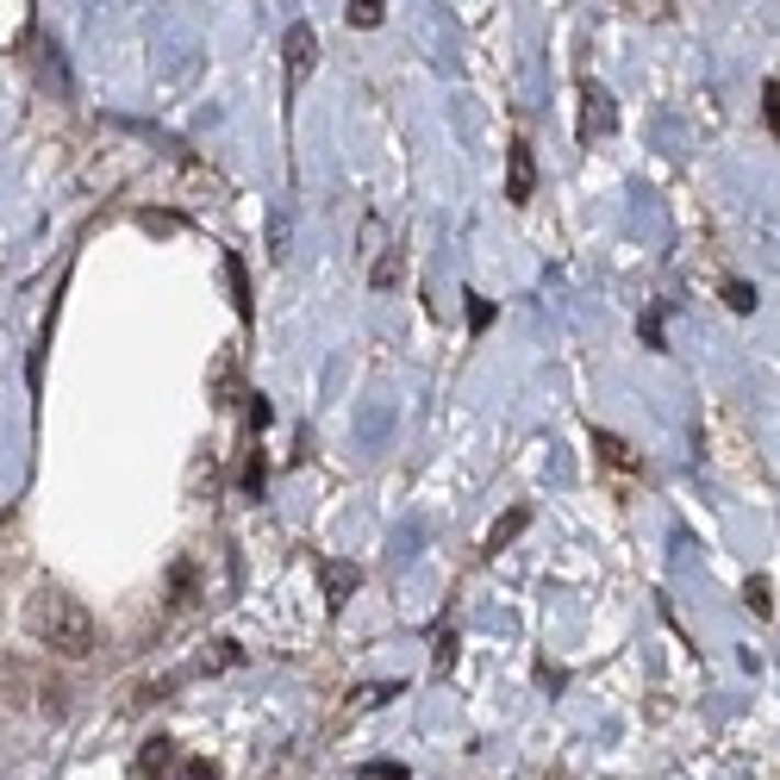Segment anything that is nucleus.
Instances as JSON below:
<instances>
[{"mask_svg":"<svg viewBox=\"0 0 780 780\" xmlns=\"http://www.w3.org/2000/svg\"><path fill=\"white\" fill-rule=\"evenodd\" d=\"M20 624H25V637L38 649H51V656H69V662H81V656H94V619H88V605L81 600H69L63 587H51V581H38L32 593H25V612H20Z\"/></svg>","mask_w":780,"mask_h":780,"instance_id":"obj_1","label":"nucleus"},{"mask_svg":"<svg viewBox=\"0 0 780 780\" xmlns=\"http://www.w3.org/2000/svg\"><path fill=\"white\" fill-rule=\"evenodd\" d=\"M537 194V163H531V144L525 137H512V156H506V200L512 207H531Z\"/></svg>","mask_w":780,"mask_h":780,"instance_id":"obj_2","label":"nucleus"},{"mask_svg":"<svg viewBox=\"0 0 780 780\" xmlns=\"http://www.w3.org/2000/svg\"><path fill=\"white\" fill-rule=\"evenodd\" d=\"M593 456H600L605 468H619V475H637V449L624 444V437H612V431H593Z\"/></svg>","mask_w":780,"mask_h":780,"instance_id":"obj_3","label":"nucleus"},{"mask_svg":"<svg viewBox=\"0 0 780 780\" xmlns=\"http://www.w3.org/2000/svg\"><path fill=\"white\" fill-rule=\"evenodd\" d=\"M587 100V113H581V144H593L600 132H612V100L600 94V88H581Z\"/></svg>","mask_w":780,"mask_h":780,"instance_id":"obj_4","label":"nucleus"},{"mask_svg":"<svg viewBox=\"0 0 780 780\" xmlns=\"http://www.w3.org/2000/svg\"><path fill=\"white\" fill-rule=\"evenodd\" d=\"M356 581H363V575H356V562H325V605H332V612H344V600L356 593Z\"/></svg>","mask_w":780,"mask_h":780,"instance_id":"obj_5","label":"nucleus"},{"mask_svg":"<svg viewBox=\"0 0 780 780\" xmlns=\"http://www.w3.org/2000/svg\"><path fill=\"white\" fill-rule=\"evenodd\" d=\"M312 57H319V38H312V25H293V32H288V69H293V76H307Z\"/></svg>","mask_w":780,"mask_h":780,"instance_id":"obj_6","label":"nucleus"},{"mask_svg":"<svg viewBox=\"0 0 780 780\" xmlns=\"http://www.w3.org/2000/svg\"><path fill=\"white\" fill-rule=\"evenodd\" d=\"M156 780H225L219 775V761H200V756H176L169 761V768H163V775Z\"/></svg>","mask_w":780,"mask_h":780,"instance_id":"obj_7","label":"nucleus"},{"mask_svg":"<svg viewBox=\"0 0 780 780\" xmlns=\"http://www.w3.org/2000/svg\"><path fill=\"white\" fill-rule=\"evenodd\" d=\"M169 761H176V743H169V737H151V743H144V756H137V775L156 780Z\"/></svg>","mask_w":780,"mask_h":780,"instance_id":"obj_8","label":"nucleus"},{"mask_svg":"<svg viewBox=\"0 0 780 780\" xmlns=\"http://www.w3.org/2000/svg\"><path fill=\"white\" fill-rule=\"evenodd\" d=\"M525 525H531V512H525V506H519V512H506V519H500V525L488 531V556H500V549H506V544H512V537H519Z\"/></svg>","mask_w":780,"mask_h":780,"instance_id":"obj_9","label":"nucleus"},{"mask_svg":"<svg viewBox=\"0 0 780 780\" xmlns=\"http://www.w3.org/2000/svg\"><path fill=\"white\" fill-rule=\"evenodd\" d=\"M225 281H232V307L244 312V319H250V281H244V256H225Z\"/></svg>","mask_w":780,"mask_h":780,"instance_id":"obj_10","label":"nucleus"},{"mask_svg":"<svg viewBox=\"0 0 780 780\" xmlns=\"http://www.w3.org/2000/svg\"><path fill=\"white\" fill-rule=\"evenodd\" d=\"M213 381H219V393H225L219 406H237V400H250V393H237V363H232V356H225V363L213 369Z\"/></svg>","mask_w":780,"mask_h":780,"instance_id":"obj_11","label":"nucleus"},{"mask_svg":"<svg viewBox=\"0 0 780 780\" xmlns=\"http://www.w3.org/2000/svg\"><path fill=\"white\" fill-rule=\"evenodd\" d=\"M356 780H412V775H406V761H363Z\"/></svg>","mask_w":780,"mask_h":780,"instance_id":"obj_12","label":"nucleus"},{"mask_svg":"<svg viewBox=\"0 0 780 780\" xmlns=\"http://www.w3.org/2000/svg\"><path fill=\"white\" fill-rule=\"evenodd\" d=\"M724 307H731V312H756V288H749V281H724Z\"/></svg>","mask_w":780,"mask_h":780,"instance_id":"obj_13","label":"nucleus"},{"mask_svg":"<svg viewBox=\"0 0 780 780\" xmlns=\"http://www.w3.org/2000/svg\"><path fill=\"white\" fill-rule=\"evenodd\" d=\"M350 25L375 32V25H381V0H350Z\"/></svg>","mask_w":780,"mask_h":780,"instance_id":"obj_14","label":"nucleus"},{"mask_svg":"<svg viewBox=\"0 0 780 780\" xmlns=\"http://www.w3.org/2000/svg\"><path fill=\"white\" fill-rule=\"evenodd\" d=\"M493 325V300H475V293H468V332L481 337Z\"/></svg>","mask_w":780,"mask_h":780,"instance_id":"obj_15","label":"nucleus"},{"mask_svg":"<svg viewBox=\"0 0 780 780\" xmlns=\"http://www.w3.org/2000/svg\"><path fill=\"white\" fill-rule=\"evenodd\" d=\"M169 587H176V605H188V600H194V562H176Z\"/></svg>","mask_w":780,"mask_h":780,"instance_id":"obj_16","label":"nucleus"},{"mask_svg":"<svg viewBox=\"0 0 780 780\" xmlns=\"http://www.w3.org/2000/svg\"><path fill=\"white\" fill-rule=\"evenodd\" d=\"M743 600L756 605L761 619H768V612H775V600H768V581H761V575H756V581H749V587H743Z\"/></svg>","mask_w":780,"mask_h":780,"instance_id":"obj_17","label":"nucleus"},{"mask_svg":"<svg viewBox=\"0 0 780 780\" xmlns=\"http://www.w3.org/2000/svg\"><path fill=\"white\" fill-rule=\"evenodd\" d=\"M232 662H237V644H232V637H219L213 656H207V675H213V668H232Z\"/></svg>","mask_w":780,"mask_h":780,"instance_id":"obj_18","label":"nucleus"},{"mask_svg":"<svg viewBox=\"0 0 780 780\" xmlns=\"http://www.w3.org/2000/svg\"><path fill=\"white\" fill-rule=\"evenodd\" d=\"M761 100H768V132L780 137V81H768V88H761Z\"/></svg>","mask_w":780,"mask_h":780,"instance_id":"obj_19","label":"nucleus"},{"mask_svg":"<svg viewBox=\"0 0 780 780\" xmlns=\"http://www.w3.org/2000/svg\"><path fill=\"white\" fill-rule=\"evenodd\" d=\"M393 281H400V256H381L375 263V288H393Z\"/></svg>","mask_w":780,"mask_h":780,"instance_id":"obj_20","label":"nucleus"},{"mask_svg":"<svg viewBox=\"0 0 780 780\" xmlns=\"http://www.w3.org/2000/svg\"><path fill=\"white\" fill-rule=\"evenodd\" d=\"M431 662H437V668L456 662V637H449V631H437V649H431Z\"/></svg>","mask_w":780,"mask_h":780,"instance_id":"obj_21","label":"nucleus"}]
</instances>
